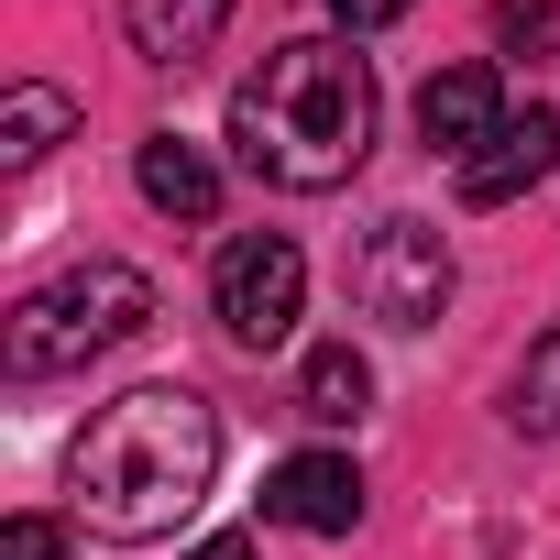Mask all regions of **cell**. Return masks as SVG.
I'll return each mask as SVG.
<instances>
[{"mask_svg": "<svg viewBox=\"0 0 560 560\" xmlns=\"http://www.w3.org/2000/svg\"><path fill=\"white\" fill-rule=\"evenodd\" d=\"M451 242L429 231V220H374L363 231V253H352V298H363V319H385V330H429L440 308H451Z\"/></svg>", "mask_w": 560, "mask_h": 560, "instance_id": "277c9868", "label": "cell"}, {"mask_svg": "<svg viewBox=\"0 0 560 560\" xmlns=\"http://www.w3.org/2000/svg\"><path fill=\"white\" fill-rule=\"evenodd\" d=\"M407 12H418V0H330L341 34H385V23H407Z\"/></svg>", "mask_w": 560, "mask_h": 560, "instance_id": "2e32d148", "label": "cell"}, {"mask_svg": "<svg viewBox=\"0 0 560 560\" xmlns=\"http://www.w3.org/2000/svg\"><path fill=\"white\" fill-rule=\"evenodd\" d=\"M516 429H538V440H560V319L527 341V374H516V407H505Z\"/></svg>", "mask_w": 560, "mask_h": 560, "instance_id": "4fadbf2b", "label": "cell"}, {"mask_svg": "<svg viewBox=\"0 0 560 560\" xmlns=\"http://www.w3.org/2000/svg\"><path fill=\"white\" fill-rule=\"evenodd\" d=\"M264 516H275V527H308V538H352V527H363V472H352L341 451H298V462H275Z\"/></svg>", "mask_w": 560, "mask_h": 560, "instance_id": "8992f818", "label": "cell"}, {"mask_svg": "<svg viewBox=\"0 0 560 560\" xmlns=\"http://www.w3.org/2000/svg\"><path fill=\"white\" fill-rule=\"evenodd\" d=\"M187 560H264V549H253V538H198Z\"/></svg>", "mask_w": 560, "mask_h": 560, "instance_id": "e0dca14e", "label": "cell"}, {"mask_svg": "<svg viewBox=\"0 0 560 560\" xmlns=\"http://www.w3.org/2000/svg\"><path fill=\"white\" fill-rule=\"evenodd\" d=\"M374 407V363L352 352V341H319L308 363H298V418H319V429H352Z\"/></svg>", "mask_w": 560, "mask_h": 560, "instance_id": "7c38bea8", "label": "cell"}, {"mask_svg": "<svg viewBox=\"0 0 560 560\" xmlns=\"http://www.w3.org/2000/svg\"><path fill=\"white\" fill-rule=\"evenodd\" d=\"M549 165H560V110H516V121L462 165V198H472V209H505V198H527Z\"/></svg>", "mask_w": 560, "mask_h": 560, "instance_id": "ba28073f", "label": "cell"}, {"mask_svg": "<svg viewBox=\"0 0 560 560\" xmlns=\"http://www.w3.org/2000/svg\"><path fill=\"white\" fill-rule=\"evenodd\" d=\"M494 132H505V89H494V67H440V78L418 89V143H429V154L472 165Z\"/></svg>", "mask_w": 560, "mask_h": 560, "instance_id": "52a82bcc", "label": "cell"}, {"mask_svg": "<svg viewBox=\"0 0 560 560\" xmlns=\"http://www.w3.org/2000/svg\"><path fill=\"white\" fill-rule=\"evenodd\" d=\"M0 560H67V527L56 516H12L0 527Z\"/></svg>", "mask_w": 560, "mask_h": 560, "instance_id": "9a60e30c", "label": "cell"}, {"mask_svg": "<svg viewBox=\"0 0 560 560\" xmlns=\"http://www.w3.org/2000/svg\"><path fill=\"white\" fill-rule=\"evenodd\" d=\"M231 23V0H121V34L143 67H198Z\"/></svg>", "mask_w": 560, "mask_h": 560, "instance_id": "9c48e42d", "label": "cell"}, {"mask_svg": "<svg viewBox=\"0 0 560 560\" xmlns=\"http://www.w3.org/2000/svg\"><path fill=\"white\" fill-rule=\"evenodd\" d=\"M220 483V407L187 396V385H132L110 396L78 451H67V505L89 538L110 549H143V538H176V516H198Z\"/></svg>", "mask_w": 560, "mask_h": 560, "instance_id": "6da1fadb", "label": "cell"}, {"mask_svg": "<svg viewBox=\"0 0 560 560\" xmlns=\"http://www.w3.org/2000/svg\"><path fill=\"white\" fill-rule=\"evenodd\" d=\"M231 154L264 176V187H352L363 154H374V67L341 45V34H298L275 45L242 89H231Z\"/></svg>", "mask_w": 560, "mask_h": 560, "instance_id": "7a4b0ae2", "label": "cell"}, {"mask_svg": "<svg viewBox=\"0 0 560 560\" xmlns=\"http://www.w3.org/2000/svg\"><path fill=\"white\" fill-rule=\"evenodd\" d=\"M494 34L505 45H549L560 34V0H494Z\"/></svg>", "mask_w": 560, "mask_h": 560, "instance_id": "5bb4252c", "label": "cell"}, {"mask_svg": "<svg viewBox=\"0 0 560 560\" xmlns=\"http://www.w3.org/2000/svg\"><path fill=\"white\" fill-rule=\"evenodd\" d=\"M209 308H220V330L242 352H275V341L298 330V308H308V253L287 231H242L220 253V275H209Z\"/></svg>", "mask_w": 560, "mask_h": 560, "instance_id": "5b68a950", "label": "cell"}, {"mask_svg": "<svg viewBox=\"0 0 560 560\" xmlns=\"http://www.w3.org/2000/svg\"><path fill=\"white\" fill-rule=\"evenodd\" d=\"M143 319H154V287L132 264L89 253V264H67L56 287H34L12 319H0V363H12V385H45V374H78V363L121 352Z\"/></svg>", "mask_w": 560, "mask_h": 560, "instance_id": "3957f363", "label": "cell"}, {"mask_svg": "<svg viewBox=\"0 0 560 560\" xmlns=\"http://www.w3.org/2000/svg\"><path fill=\"white\" fill-rule=\"evenodd\" d=\"M132 176H143V198H154L165 220H187V231L220 209V165H209L198 143H176V132H143V143H132Z\"/></svg>", "mask_w": 560, "mask_h": 560, "instance_id": "30bf717a", "label": "cell"}, {"mask_svg": "<svg viewBox=\"0 0 560 560\" xmlns=\"http://www.w3.org/2000/svg\"><path fill=\"white\" fill-rule=\"evenodd\" d=\"M67 132H78V100H67V89H45V78H23L12 100H0V165H12V176H34Z\"/></svg>", "mask_w": 560, "mask_h": 560, "instance_id": "8fae6325", "label": "cell"}]
</instances>
